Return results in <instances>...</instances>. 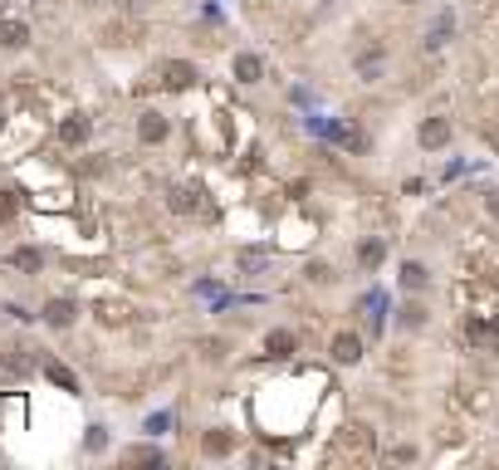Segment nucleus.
Masks as SVG:
<instances>
[{
	"label": "nucleus",
	"mask_w": 499,
	"mask_h": 470,
	"mask_svg": "<svg viewBox=\"0 0 499 470\" xmlns=\"http://www.w3.org/2000/svg\"><path fill=\"white\" fill-rule=\"evenodd\" d=\"M299 353V333L294 329H269L264 333V358H294Z\"/></svg>",
	"instance_id": "nucleus-1"
},
{
	"label": "nucleus",
	"mask_w": 499,
	"mask_h": 470,
	"mask_svg": "<svg viewBox=\"0 0 499 470\" xmlns=\"http://www.w3.org/2000/svg\"><path fill=\"white\" fill-rule=\"evenodd\" d=\"M74 319H79V304H74V299H59V294H54V299L44 304V324H49V329H69Z\"/></svg>",
	"instance_id": "nucleus-2"
},
{
	"label": "nucleus",
	"mask_w": 499,
	"mask_h": 470,
	"mask_svg": "<svg viewBox=\"0 0 499 470\" xmlns=\"http://www.w3.org/2000/svg\"><path fill=\"white\" fill-rule=\"evenodd\" d=\"M166 133H172V123H166L162 113H142V118H137V137H142L147 147H157V142H166Z\"/></svg>",
	"instance_id": "nucleus-3"
},
{
	"label": "nucleus",
	"mask_w": 499,
	"mask_h": 470,
	"mask_svg": "<svg viewBox=\"0 0 499 470\" xmlns=\"http://www.w3.org/2000/svg\"><path fill=\"white\" fill-rule=\"evenodd\" d=\"M358 358H362V338H358V333H338V338H333V362L353 368Z\"/></svg>",
	"instance_id": "nucleus-4"
},
{
	"label": "nucleus",
	"mask_w": 499,
	"mask_h": 470,
	"mask_svg": "<svg viewBox=\"0 0 499 470\" xmlns=\"http://www.w3.org/2000/svg\"><path fill=\"white\" fill-rule=\"evenodd\" d=\"M446 142H451V118H426V123H421V147L436 152V147H446Z\"/></svg>",
	"instance_id": "nucleus-5"
},
{
	"label": "nucleus",
	"mask_w": 499,
	"mask_h": 470,
	"mask_svg": "<svg viewBox=\"0 0 499 470\" xmlns=\"http://www.w3.org/2000/svg\"><path fill=\"white\" fill-rule=\"evenodd\" d=\"M25 44H30L25 20H0V49H25Z\"/></svg>",
	"instance_id": "nucleus-6"
},
{
	"label": "nucleus",
	"mask_w": 499,
	"mask_h": 470,
	"mask_svg": "<svg viewBox=\"0 0 499 470\" xmlns=\"http://www.w3.org/2000/svg\"><path fill=\"white\" fill-rule=\"evenodd\" d=\"M10 265H15L20 275H39V265H44V255H39L35 245H15V250H10Z\"/></svg>",
	"instance_id": "nucleus-7"
},
{
	"label": "nucleus",
	"mask_w": 499,
	"mask_h": 470,
	"mask_svg": "<svg viewBox=\"0 0 499 470\" xmlns=\"http://www.w3.org/2000/svg\"><path fill=\"white\" fill-rule=\"evenodd\" d=\"M235 79L240 84H260L264 79V59L260 55H235Z\"/></svg>",
	"instance_id": "nucleus-8"
},
{
	"label": "nucleus",
	"mask_w": 499,
	"mask_h": 470,
	"mask_svg": "<svg viewBox=\"0 0 499 470\" xmlns=\"http://www.w3.org/2000/svg\"><path fill=\"white\" fill-rule=\"evenodd\" d=\"M191 84H196V64H191V59L166 64V88H191Z\"/></svg>",
	"instance_id": "nucleus-9"
},
{
	"label": "nucleus",
	"mask_w": 499,
	"mask_h": 470,
	"mask_svg": "<svg viewBox=\"0 0 499 470\" xmlns=\"http://www.w3.org/2000/svg\"><path fill=\"white\" fill-rule=\"evenodd\" d=\"M382 260H387V245H382L377 235L358 245V265H362V270H377V265H382Z\"/></svg>",
	"instance_id": "nucleus-10"
},
{
	"label": "nucleus",
	"mask_w": 499,
	"mask_h": 470,
	"mask_svg": "<svg viewBox=\"0 0 499 470\" xmlns=\"http://www.w3.org/2000/svg\"><path fill=\"white\" fill-rule=\"evenodd\" d=\"M59 142H69V147L88 142V118H64L59 123Z\"/></svg>",
	"instance_id": "nucleus-11"
},
{
	"label": "nucleus",
	"mask_w": 499,
	"mask_h": 470,
	"mask_svg": "<svg viewBox=\"0 0 499 470\" xmlns=\"http://www.w3.org/2000/svg\"><path fill=\"white\" fill-rule=\"evenodd\" d=\"M166 456L157 451V446H128L123 451V465H162Z\"/></svg>",
	"instance_id": "nucleus-12"
},
{
	"label": "nucleus",
	"mask_w": 499,
	"mask_h": 470,
	"mask_svg": "<svg viewBox=\"0 0 499 470\" xmlns=\"http://www.w3.org/2000/svg\"><path fill=\"white\" fill-rule=\"evenodd\" d=\"M201 451H206V456H231V451H235V436H231V431H206Z\"/></svg>",
	"instance_id": "nucleus-13"
},
{
	"label": "nucleus",
	"mask_w": 499,
	"mask_h": 470,
	"mask_svg": "<svg viewBox=\"0 0 499 470\" xmlns=\"http://www.w3.org/2000/svg\"><path fill=\"white\" fill-rule=\"evenodd\" d=\"M44 378H49L54 387H64V392H79V378H74L69 368H59V362H49V368H44Z\"/></svg>",
	"instance_id": "nucleus-14"
},
{
	"label": "nucleus",
	"mask_w": 499,
	"mask_h": 470,
	"mask_svg": "<svg viewBox=\"0 0 499 470\" xmlns=\"http://www.w3.org/2000/svg\"><path fill=\"white\" fill-rule=\"evenodd\" d=\"M377 74H382V49H372V55H358V79L372 84Z\"/></svg>",
	"instance_id": "nucleus-15"
},
{
	"label": "nucleus",
	"mask_w": 499,
	"mask_h": 470,
	"mask_svg": "<svg viewBox=\"0 0 499 470\" xmlns=\"http://www.w3.org/2000/svg\"><path fill=\"white\" fill-rule=\"evenodd\" d=\"M402 289H426V265L407 260V265H402Z\"/></svg>",
	"instance_id": "nucleus-16"
},
{
	"label": "nucleus",
	"mask_w": 499,
	"mask_h": 470,
	"mask_svg": "<svg viewBox=\"0 0 499 470\" xmlns=\"http://www.w3.org/2000/svg\"><path fill=\"white\" fill-rule=\"evenodd\" d=\"M15 211H20V196H15V191H0V226H6Z\"/></svg>",
	"instance_id": "nucleus-17"
},
{
	"label": "nucleus",
	"mask_w": 499,
	"mask_h": 470,
	"mask_svg": "<svg viewBox=\"0 0 499 470\" xmlns=\"http://www.w3.org/2000/svg\"><path fill=\"white\" fill-rule=\"evenodd\" d=\"M166 206H172V211H196V201H191V191H172V196H166Z\"/></svg>",
	"instance_id": "nucleus-18"
},
{
	"label": "nucleus",
	"mask_w": 499,
	"mask_h": 470,
	"mask_svg": "<svg viewBox=\"0 0 499 470\" xmlns=\"http://www.w3.org/2000/svg\"><path fill=\"white\" fill-rule=\"evenodd\" d=\"M84 446H88V451H103V446H108V427H88Z\"/></svg>",
	"instance_id": "nucleus-19"
},
{
	"label": "nucleus",
	"mask_w": 499,
	"mask_h": 470,
	"mask_svg": "<svg viewBox=\"0 0 499 470\" xmlns=\"http://www.w3.org/2000/svg\"><path fill=\"white\" fill-rule=\"evenodd\" d=\"M402 324H407V329H421V324H426V313H421V304H407V309H402Z\"/></svg>",
	"instance_id": "nucleus-20"
},
{
	"label": "nucleus",
	"mask_w": 499,
	"mask_h": 470,
	"mask_svg": "<svg viewBox=\"0 0 499 470\" xmlns=\"http://www.w3.org/2000/svg\"><path fill=\"white\" fill-rule=\"evenodd\" d=\"M304 275H309L313 284H328V280H333V275H328V265H323V260H313V265H309Z\"/></svg>",
	"instance_id": "nucleus-21"
},
{
	"label": "nucleus",
	"mask_w": 499,
	"mask_h": 470,
	"mask_svg": "<svg viewBox=\"0 0 499 470\" xmlns=\"http://www.w3.org/2000/svg\"><path fill=\"white\" fill-rule=\"evenodd\" d=\"M260 265H264L260 250H240V270H260Z\"/></svg>",
	"instance_id": "nucleus-22"
},
{
	"label": "nucleus",
	"mask_w": 499,
	"mask_h": 470,
	"mask_svg": "<svg viewBox=\"0 0 499 470\" xmlns=\"http://www.w3.org/2000/svg\"><path fill=\"white\" fill-rule=\"evenodd\" d=\"M485 206H489V216L499 221V191H489V201H485Z\"/></svg>",
	"instance_id": "nucleus-23"
},
{
	"label": "nucleus",
	"mask_w": 499,
	"mask_h": 470,
	"mask_svg": "<svg viewBox=\"0 0 499 470\" xmlns=\"http://www.w3.org/2000/svg\"><path fill=\"white\" fill-rule=\"evenodd\" d=\"M402 6H411V0H402Z\"/></svg>",
	"instance_id": "nucleus-24"
}]
</instances>
